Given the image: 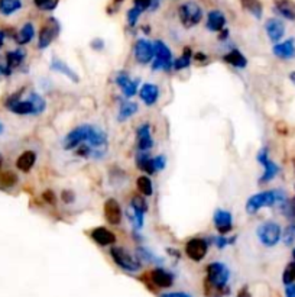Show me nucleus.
Segmentation results:
<instances>
[{"label": "nucleus", "instance_id": "nucleus-1", "mask_svg": "<svg viewBox=\"0 0 295 297\" xmlns=\"http://www.w3.org/2000/svg\"><path fill=\"white\" fill-rule=\"evenodd\" d=\"M287 199V193L284 190L275 189V190H265L261 193L251 196L246 202V212L249 215L258 213L261 209L272 208L275 205H280Z\"/></svg>", "mask_w": 295, "mask_h": 297}, {"label": "nucleus", "instance_id": "nucleus-2", "mask_svg": "<svg viewBox=\"0 0 295 297\" xmlns=\"http://www.w3.org/2000/svg\"><path fill=\"white\" fill-rule=\"evenodd\" d=\"M203 9L197 1H184L178 6V19L181 22V25L187 29H191L194 26H197L201 20H203Z\"/></svg>", "mask_w": 295, "mask_h": 297}, {"label": "nucleus", "instance_id": "nucleus-3", "mask_svg": "<svg viewBox=\"0 0 295 297\" xmlns=\"http://www.w3.org/2000/svg\"><path fill=\"white\" fill-rule=\"evenodd\" d=\"M256 235L262 245L272 248L280 244L281 238H282V228L280 223L275 221H265L258 226Z\"/></svg>", "mask_w": 295, "mask_h": 297}, {"label": "nucleus", "instance_id": "nucleus-4", "mask_svg": "<svg viewBox=\"0 0 295 297\" xmlns=\"http://www.w3.org/2000/svg\"><path fill=\"white\" fill-rule=\"evenodd\" d=\"M155 58L152 61V70L153 71H171L172 70V51L163 41H155Z\"/></svg>", "mask_w": 295, "mask_h": 297}, {"label": "nucleus", "instance_id": "nucleus-5", "mask_svg": "<svg viewBox=\"0 0 295 297\" xmlns=\"http://www.w3.org/2000/svg\"><path fill=\"white\" fill-rule=\"evenodd\" d=\"M110 257H112V260L118 264L119 267L125 270V271L136 273V271H139L142 268V261L138 257L131 255L122 247H113L110 250Z\"/></svg>", "mask_w": 295, "mask_h": 297}, {"label": "nucleus", "instance_id": "nucleus-6", "mask_svg": "<svg viewBox=\"0 0 295 297\" xmlns=\"http://www.w3.org/2000/svg\"><path fill=\"white\" fill-rule=\"evenodd\" d=\"M207 277L206 280L210 284L216 286V287H226L229 277H230V271L223 263H210L206 268Z\"/></svg>", "mask_w": 295, "mask_h": 297}, {"label": "nucleus", "instance_id": "nucleus-7", "mask_svg": "<svg viewBox=\"0 0 295 297\" xmlns=\"http://www.w3.org/2000/svg\"><path fill=\"white\" fill-rule=\"evenodd\" d=\"M256 158H258L259 164L264 165V173H262V176L259 178V184H266V183L272 181L274 178L280 174V165L277 163H274L269 158V151H268L266 147H264V148L258 152V157Z\"/></svg>", "mask_w": 295, "mask_h": 297}, {"label": "nucleus", "instance_id": "nucleus-8", "mask_svg": "<svg viewBox=\"0 0 295 297\" xmlns=\"http://www.w3.org/2000/svg\"><path fill=\"white\" fill-rule=\"evenodd\" d=\"M133 57L138 64L141 65H148L155 58V45L153 42L148 41L145 38L136 39L135 46H133Z\"/></svg>", "mask_w": 295, "mask_h": 297}, {"label": "nucleus", "instance_id": "nucleus-9", "mask_svg": "<svg viewBox=\"0 0 295 297\" xmlns=\"http://www.w3.org/2000/svg\"><path fill=\"white\" fill-rule=\"evenodd\" d=\"M59 32V23L55 17H49L46 20V23L42 25V28L39 30L38 35V48L39 49H45L49 45L52 44V41L58 36Z\"/></svg>", "mask_w": 295, "mask_h": 297}, {"label": "nucleus", "instance_id": "nucleus-10", "mask_svg": "<svg viewBox=\"0 0 295 297\" xmlns=\"http://www.w3.org/2000/svg\"><path fill=\"white\" fill-rule=\"evenodd\" d=\"M207 253H208V242L204 238H191L187 241L185 254L190 260L200 263L206 258Z\"/></svg>", "mask_w": 295, "mask_h": 297}, {"label": "nucleus", "instance_id": "nucleus-11", "mask_svg": "<svg viewBox=\"0 0 295 297\" xmlns=\"http://www.w3.org/2000/svg\"><path fill=\"white\" fill-rule=\"evenodd\" d=\"M213 222L220 235H227L233 229V215L229 210L217 209L213 216Z\"/></svg>", "mask_w": 295, "mask_h": 297}, {"label": "nucleus", "instance_id": "nucleus-12", "mask_svg": "<svg viewBox=\"0 0 295 297\" xmlns=\"http://www.w3.org/2000/svg\"><path fill=\"white\" fill-rule=\"evenodd\" d=\"M104 218L106 221L113 225V226H118L122 223L123 221V210H122V206L119 203L116 199H107L104 202Z\"/></svg>", "mask_w": 295, "mask_h": 297}, {"label": "nucleus", "instance_id": "nucleus-13", "mask_svg": "<svg viewBox=\"0 0 295 297\" xmlns=\"http://www.w3.org/2000/svg\"><path fill=\"white\" fill-rule=\"evenodd\" d=\"M115 81H116V84L122 90L123 96H126V97H133L139 91V83H141V80L139 78H136V80L131 78L129 74L125 73V71L119 73L116 75V78H115Z\"/></svg>", "mask_w": 295, "mask_h": 297}, {"label": "nucleus", "instance_id": "nucleus-14", "mask_svg": "<svg viewBox=\"0 0 295 297\" xmlns=\"http://www.w3.org/2000/svg\"><path fill=\"white\" fill-rule=\"evenodd\" d=\"M153 147V138L150 134V125L142 123L136 129V148L139 152H148Z\"/></svg>", "mask_w": 295, "mask_h": 297}, {"label": "nucleus", "instance_id": "nucleus-15", "mask_svg": "<svg viewBox=\"0 0 295 297\" xmlns=\"http://www.w3.org/2000/svg\"><path fill=\"white\" fill-rule=\"evenodd\" d=\"M265 30L272 44L280 42L285 35V23L278 17H271L265 22Z\"/></svg>", "mask_w": 295, "mask_h": 297}, {"label": "nucleus", "instance_id": "nucleus-16", "mask_svg": "<svg viewBox=\"0 0 295 297\" xmlns=\"http://www.w3.org/2000/svg\"><path fill=\"white\" fill-rule=\"evenodd\" d=\"M272 52L277 58L293 59L295 58V39L288 38L285 41H280L272 46Z\"/></svg>", "mask_w": 295, "mask_h": 297}, {"label": "nucleus", "instance_id": "nucleus-17", "mask_svg": "<svg viewBox=\"0 0 295 297\" xmlns=\"http://www.w3.org/2000/svg\"><path fill=\"white\" fill-rule=\"evenodd\" d=\"M149 279L155 287H159V289H168L174 283V276L171 273H168L166 270L159 267L149 273Z\"/></svg>", "mask_w": 295, "mask_h": 297}, {"label": "nucleus", "instance_id": "nucleus-18", "mask_svg": "<svg viewBox=\"0 0 295 297\" xmlns=\"http://www.w3.org/2000/svg\"><path fill=\"white\" fill-rule=\"evenodd\" d=\"M90 237L100 247H109V245H113L116 242V235L112 231H109L107 228H104V226L94 228L91 231Z\"/></svg>", "mask_w": 295, "mask_h": 297}, {"label": "nucleus", "instance_id": "nucleus-19", "mask_svg": "<svg viewBox=\"0 0 295 297\" xmlns=\"http://www.w3.org/2000/svg\"><path fill=\"white\" fill-rule=\"evenodd\" d=\"M139 97L147 106H153L159 99V87L153 83H145L139 89Z\"/></svg>", "mask_w": 295, "mask_h": 297}, {"label": "nucleus", "instance_id": "nucleus-20", "mask_svg": "<svg viewBox=\"0 0 295 297\" xmlns=\"http://www.w3.org/2000/svg\"><path fill=\"white\" fill-rule=\"evenodd\" d=\"M224 26H226V16L221 10L214 9L207 13L206 28L210 32H220L221 29H224Z\"/></svg>", "mask_w": 295, "mask_h": 297}, {"label": "nucleus", "instance_id": "nucleus-21", "mask_svg": "<svg viewBox=\"0 0 295 297\" xmlns=\"http://www.w3.org/2000/svg\"><path fill=\"white\" fill-rule=\"evenodd\" d=\"M274 10L287 20H295V3L293 0H275Z\"/></svg>", "mask_w": 295, "mask_h": 297}, {"label": "nucleus", "instance_id": "nucleus-22", "mask_svg": "<svg viewBox=\"0 0 295 297\" xmlns=\"http://www.w3.org/2000/svg\"><path fill=\"white\" fill-rule=\"evenodd\" d=\"M223 61L224 62H227L229 65H232V67H235V68H239V70H243V68H246V65H248V59L246 57L239 51V49H232V51H229V52H226L224 55H223Z\"/></svg>", "mask_w": 295, "mask_h": 297}, {"label": "nucleus", "instance_id": "nucleus-23", "mask_svg": "<svg viewBox=\"0 0 295 297\" xmlns=\"http://www.w3.org/2000/svg\"><path fill=\"white\" fill-rule=\"evenodd\" d=\"M51 70H52V71H57L59 74L65 75L67 78L73 80L74 83H78V81H80L78 74H77L74 70H71V68L68 67V64H65L62 59L52 58V61H51Z\"/></svg>", "mask_w": 295, "mask_h": 297}, {"label": "nucleus", "instance_id": "nucleus-24", "mask_svg": "<svg viewBox=\"0 0 295 297\" xmlns=\"http://www.w3.org/2000/svg\"><path fill=\"white\" fill-rule=\"evenodd\" d=\"M25 58H26V52L22 49V48H16L13 51H9V52H6V65L13 71L16 68H19L23 62H25Z\"/></svg>", "mask_w": 295, "mask_h": 297}, {"label": "nucleus", "instance_id": "nucleus-25", "mask_svg": "<svg viewBox=\"0 0 295 297\" xmlns=\"http://www.w3.org/2000/svg\"><path fill=\"white\" fill-rule=\"evenodd\" d=\"M35 163H36V154L33 151H25L17 157L16 167H17V170H20L23 173H28L30 168L35 165Z\"/></svg>", "mask_w": 295, "mask_h": 297}, {"label": "nucleus", "instance_id": "nucleus-26", "mask_svg": "<svg viewBox=\"0 0 295 297\" xmlns=\"http://www.w3.org/2000/svg\"><path fill=\"white\" fill-rule=\"evenodd\" d=\"M136 165L141 171L147 173L148 176H152L156 173L155 170V164H153V158L148 155V152H139L136 157Z\"/></svg>", "mask_w": 295, "mask_h": 297}, {"label": "nucleus", "instance_id": "nucleus-27", "mask_svg": "<svg viewBox=\"0 0 295 297\" xmlns=\"http://www.w3.org/2000/svg\"><path fill=\"white\" fill-rule=\"evenodd\" d=\"M35 38V28L30 22H26L19 32H16L15 41L17 45H26Z\"/></svg>", "mask_w": 295, "mask_h": 297}, {"label": "nucleus", "instance_id": "nucleus-28", "mask_svg": "<svg viewBox=\"0 0 295 297\" xmlns=\"http://www.w3.org/2000/svg\"><path fill=\"white\" fill-rule=\"evenodd\" d=\"M192 55H194V52L191 51V48H190V46H185V48L182 49L181 57H178L177 59H174V62H172V68H174L175 71H181V70L188 68V67L191 65Z\"/></svg>", "mask_w": 295, "mask_h": 297}, {"label": "nucleus", "instance_id": "nucleus-29", "mask_svg": "<svg viewBox=\"0 0 295 297\" xmlns=\"http://www.w3.org/2000/svg\"><path fill=\"white\" fill-rule=\"evenodd\" d=\"M139 106L135 103V102H131V100H125L122 102L120 106H119V113H118V120L119 122H125L128 119H131L138 112Z\"/></svg>", "mask_w": 295, "mask_h": 297}, {"label": "nucleus", "instance_id": "nucleus-30", "mask_svg": "<svg viewBox=\"0 0 295 297\" xmlns=\"http://www.w3.org/2000/svg\"><path fill=\"white\" fill-rule=\"evenodd\" d=\"M10 112H13L15 115H20V116H26V115H35L33 112V106L29 102V99L26 100H17L16 103H13L12 106L7 107Z\"/></svg>", "mask_w": 295, "mask_h": 297}, {"label": "nucleus", "instance_id": "nucleus-31", "mask_svg": "<svg viewBox=\"0 0 295 297\" xmlns=\"http://www.w3.org/2000/svg\"><path fill=\"white\" fill-rule=\"evenodd\" d=\"M22 0H0V13L3 16H10L22 9Z\"/></svg>", "mask_w": 295, "mask_h": 297}, {"label": "nucleus", "instance_id": "nucleus-32", "mask_svg": "<svg viewBox=\"0 0 295 297\" xmlns=\"http://www.w3.org/2000/svg\"><path fill=\"white\" fill-rule=\"evenodd\" d=\"M136 187L139 190V193L145 197H150L153 194V184L150 181L149 176H141L136 180Z\"/></svg>", "mask_w": 295, "mask_h": 297}, {"label": "nucleus", "instance_id": "nucleus-33", "mask_svg": "<svg viewBox=\"0 0 295 297\" xmlns=\"http://www.w3.org/2000/svg\"><path fill=\"white\" fill-rule=\"evenodd\" d=\"M243 7L255 16L256 19H261L264 13V6L261 3V0H242Z\"/></svg>", "mask_w": 295, "mask_h": 297}, {"label": "nucleus", "instance_id": "nucleus-34", "mask_svg": "<svg viewBox=\"0 0 295 297\" xmlns=\"http://www.w3.org/2000/svg\"><path fill=\"white\" fill-rule=\"evenodd\" d=\"M230 293V289L226 286V287H216L213 284L204 280V295L207 297H224Z\"/></svg>", "mask_w": 295, "mask_h": 297}, {"label": "nucleus", "instance_id": "nucleus-35", "mask_svg": "<svg viewBox=\"0 0 295 297\" xmlns=\"http://www.w3.org/2000/svg\"><path fill=\"white\" fill-rule=\"evenodd\" d=\"M280 212L290 221H295V197L294 199H285L280 203Z\"/></svg>", "mask_w": 295, "mask_h": 297}, {"label": "nucleus", "instance_id": "nucleus-36", "mask_svg": "<svg viewBox=\"0 0 295 297\" xmlns=\"http://www.w3.org/2000/svg\"><path fill=\"white\" fill-rule=\"evenodd\" d=\"M126 215H128V219L131 221V223L133 225V229H136V231H141L142 228H144V223H145V219H144V213H141V212H136V210H133L132 208H129L126 210Z\"/></svg>", "mask_w": 295, "mask_h": 297}, {"label": "nucleus", "instance_id": "nucleus-37", "mask_svg": "<svg viewBox=\"0 0 295 297\" xmlns=\"http://www.w3.org/2000/svg\"><path fill=\"white\" fill-rule=\"evenodd\" d=\"M29 102L33 106V112H35V115H41V113H44V110L46 109V103H45V99L41 96V94H38V93H35V91H32L29 94Z\"/></svg>", "mask_w": 295, "mask_h": 297}, {"label": "nucleus", "instance_id": "nucleus-38", "mask_svg": "<svg viewBox=\"0 0 295 297\" xmlns=\"http://www.w3.org/2000/svg\"><path fill=\"white\" fill-rule=\"evenodd\" d=\"M131 208L133 210H136V212H141V213H147L148 210H149V206H148L147 200H145V196H142V194H135L132 199H131Z\"/></svg>", "mask_w": 295, "mask_h": 297}, {"label": "nucleus", "instance_id": "nucleus-39", "mask_svg": "<svg viewBox=\"0 0 295 297\" xmlns=\"http://www.w3.org/2000/svg\"><path fill=\"white\" fill-rule=\"evenodd\" d=\"M282 241H284V244L287 245V247H291L293 244L295 242V221L293 222H290L287 226H285V229H282V238H281Z\"/></svg>", "mask_w": 295, "mask_h": 297}, {"label": "nucleus", "instance_id": "nucleus-40", "mask_svg": "<svg viewBox=\"0 0 295 297\" xmlns=\"http://www.w3.org/2000/svg\"><path fill=\"white\" fill-rule=\"evenodd\" d=\"M16 183H17V176H16L13 171H3L0 173V184L3 187H13Z\"/></svg>", "mask_w": 295, "mask_h": 297}, {"label": "nucleus", "instance_id": "nucleus-41", "mask_svg": "<svg viewBox=\"0 0 295 297\" xmlns=\"http://www.w3.org/2000/svg\"><path fill=\"white\" fill-rule=\"evenodd\" d=\"M35 7L44 12H52L58 6V0H33Z\"/></svg>", "mask_w": 295, "mask_h": 297}, {"label": "nucleus", "instance_id": "nucleus-42", "mask_svg": "<svg viewBox=\"0 0 295 297\" xmlns=\"http://www.w3.org/2000/svg\"><path fill=\"white\" fill-rule=\"evenodd\" d=\"M136 257L141 261H147V263H158V261H161V260H158L153 254L150 253L149 250L144 248V247H138L136 248Z\"/></svg>", "mask_w": 295, "mask_h": 297}, {"label": "nucleus", "instance_id": "nucleus-43", "mask_svg": "<svg viewBox=\"0 0 295 297\" xmlns=\"http://www.w3.org/2000/svg\"><path fill=\"white\" fill-rule=\"evenodd\" d=\"M295 282V261H291L285 270H284V274H282V283L285 286L291 284Z\"/></svg>", "mask_w": 295, "mask_h": 297}, {"label": "nucleus", "instance_id": "nucleus-44", "mask_svg": "<svg viewBox=\"0 0 295 297\" xmlns=\"http://www.w3.org/2000/svg\"><path fill=\"white\" fill-rule=\"evenodd\" d=\"M142 13H144V12H142L141 9H138L136 6L131 7V9L128 10V13H126V16H128V25H129L131 28H135Z\"/></svg>", "mask_w": 295, "mask_h": 297}, {"label": "nucleus", "instance_id": "nucleus-45", "mask_svg": "<svg viewBox=\"0 0 295 297\" xmlns=\"http://www.w3.org/2000/svg\"><path fill=\"white\" fill-rule=\"evenodd\" d=\"M236 235L235 237H224V235H220V237H217L216 239H214V244H216V247L217 248H220V250H223V248H226V247H229V245H232V244H235V241H236Z\"/></svg>", "mask_w": 295, "mask_h": 297}, {"label": "nucleus", "instance_id": "nucleus-46", "mask_svg": "<svg viewBox=\"0 0 295 297\" xmlns=\"http://www.w3.org/2000/svg\"><path fill=\"white\" fill-rule=\"evenodd\" d=\"M153 164H155V170L156 171H162L166 167V157L165 155H156L153 157Z\"/></svg>", "mask_w": 295, "mask_h": 297}, {"label": "nucleus", "instance_id": "nucleus-47", "mask_svg": "<svg viewBox=\"0 0 295 297\" xmlns=\"http://www.w3.org/2000/svg\"><path fill=\"white\" fill-rule=\"evenodd\" d=\"M61 199H62V202H64L65 205H73L74 202H75V194H74V192H71V190H62Z\"/></svg>", "mask_w": 295, "mask_h": 297}, {"label": "nucleus", "instance_id": "nucleus-48", "mask_svg": "<svg viewBox=\"0 0 295 297\" xmlns=\"http://www.w3.org/2000/svg\"><path fill=\"white\" fill-rule=\"evenodd\" d=\"M42 199H44L48 205H55V203H57V197H55V194H54L52 190H46V192H44V193H42Z\"/></svg>", "mask_w": 295, "mask_h": 297}, {"label": "nucleus", "instance_id": "nucleus-49", "mask_svg": "<svg viewBox=\"0 0 295 297\" xmlns=\"http://www.w3.org/2000/svg\"><path fill=\"white\" fill-rule=\"evenodd\" d=\"M90 46H91L93 49H96V51H102L104 48V41L102 38H96V39H93V41L90 42Z\"/></svg>", "mask_w": 295, "mask_h": 297}, {"label": "nucleus", "instance_id": "nucleus-50", "mask_svg": "<svg viewBox=\"0 0 295 297\" xmlns=\"http://www.w3.org/2000/svg\"><path fill=\"white\" fill-rule=\"evenodd\" d=\"M12 74V70L6 64H0V77H9Z\"/></svg>", "mask_w": 295, "mask_h": 297}, {"label": "nucleus", "instance_id": "nucleus-51", "mask_svg": "<svg viewBox=\"0 0 295 297\" xmlns=\"http://www.w3.org/2000/svg\"><path fill=\"white\" fill-rule=\"evenodd\" d=\"M285 296L295 297V283H291V284L287 286V289H285Z\"/></svg>", "mask_w": 295, "mask_h": 297}, {"label": "nucleus", "instance_id": "nucleus-52", "mask_svg": "<svg viewBox=\"0 0 295 297\" xmlns=\"http://www.w3.org/2000/svg\"><path fill=\"white\" fill-rule=\"evenodd\" d=\"M192 58H194V61L204 62V61H207V59H208V57H207V54H204V52H194Z\"/></svg>", "mask_w": 295, "mask_h": 297}, {"label": "nucleus", "instance_id": "nucleus-53", "mask_svg": "<svg viewBox=\"0 0 295 297\" xmlns=\"http://www.w3.org/2000/svg\"><path fill=\"white\" fill-rule=\"evenodd\" d=\"M159 297H191L190 295L187 293H182V292H174V293H165V295H161Z\"/></svg>", "mask_w": 295, "mask_h": 297}, {"label": "nucleus", "instance_id": "nucleus-54", "mask_svg": "<svg viewBox=\"0 0 295 297\" xmlns=\"http://www.w3.org/2000/svg\"><path fill=\"white\" fill-rule=\"evenodd\" d=\"M217 33H219V39H220V41H224V39L229 38V29H221L220 32H217Z\"/></svg>", "mask_w": 295, "mask_h": 297}, {"label": "nucleus", "instance_id": "nucleus-55", "mask_svg": "<svg viewBox=\"0 0 295 297\" xmlns=\"http://www.w3.org/2000/svg\"><path fill=\"white\" fill-rule=\"evenodd\" d=\"M6 32L4 30H0V48L3 46V44H4V39H6Z\"/></svg>", "mask_w": 295, "mask_h": 297}, {"label": "nucleus", "instance_id": "nucleus-56", "mask_svg": "<svg viewBox=\"0 0 295 297\" xmlns=\"http://www.w3.org/2000/svg\"><path fill=\"white\" fill-rule=\"evenodd\" d=\"M290 80H291L293 84H295V71H291V73H290Z\"/></svg>", "mask_w": 295, "mask_h": 297}, {"label": "nucleus", "instance_id": "nucleus-57", "mask_svg": "<svg viewBox=\"0 0 295 297\" xmlns=\"http://www.w3.org/2000/svg\"><path fill=\"white\" fill-rule=\"evenodd\" d=\"M293 260H294V261H295V248H294V250H293Z\"/></svg>", "mask_w": 295, "mask_h": 297}, {"label": "nucleus", "instance_id": "nucleus-58", "mask_svg": "<svg viewBox=\"0 0 295 297\" xmlns=\"http://www.w3.org/2000/svg\"><path fill=\"white\" fill-rule=\"evenodd\" d=\"M1 132H3V125L0 123V134H1Z\"/></svg>", "mask_w": 295, "mask_h": 297}, {"label": "nucleus", "instance_id": "nucleus-59", "mask_svg": "<svg viewBox=\"0 0 295 297\" xmlns=\"http://www.w3.org/2000/svg\"><path fill=\"white\" fill-rule=\"evenodd\" d=\"M123 0H115V3H122Z\"/></svg>", "mask_w": 295, "mask_h": 297}, {"label": "nucleus", "instance_id": "nucleus-60", "mask_svg": "<svg viewBox=\"0 0 295 297\" xmlns=\"http://www.w3.org/2000/svg\"><path fill=\"white\" fill-rule=\"evenodd\" d=\"M0 167H1V157H0Z\"/></svg>", "mask_w": 295, "mask_h": 297}, {"label": "nucleus", "instance_id": "nucleus-61", "mask_svg": "<svg viewBox=\"0 0 295 297\" xmlns=\"http://www.w3.org/2000/svg\"><path fill=\"white\" fill-rule=\"evenodd\" d=\"M153 1H158V3H159V1H161V0H153Z\"/></svg>", "mask_w": 295, "mask_h": 297}, {"label": "nucleus", "instance_id": "nucleus-62", "mask_svg": "<svg viewBox=\"0 0 295 297\" xmlns=\"http://www.w3.org/2000/svg\"><path fill=\"white\" fill-rule=\"evenodd\" d=\"M294 168H295V158H294Z\"/></svg>", "mask_w": 295, "mask_h": 297}]
</instances>
